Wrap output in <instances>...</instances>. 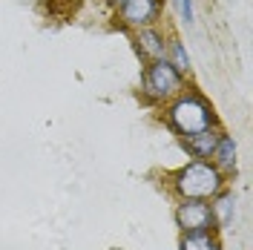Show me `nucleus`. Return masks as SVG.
<instances>
[{
    "label": "nucleus",
    "mask_w": 253,
    "mask_h": 250,
    "mask_svg": "<svg viewBox=\"0 0 253 250\" xmlns=\"http://www.w3.org/2000/svg\"><path fill=\"white\" fill-rule=\"evenodd\" d=\"M210 250H221V245H219V242H216V245H213V248H210Z\"/></svg>",
    "instance_id": "obj_14"
},
{
    "label": "nucleus",
    "mask_w": 253,
    "mask_h": 250,
    "mask_svg": "<svg viewBox=\"0 0 253 250\" xmlns=\"http://www.w3.org/2000/svg\"><path fill=\"white\" fill-rule=\"evenodd\" d=\"M170 190L178 202H213L227 190V178L210 161H187L170 175Z\"/></svg>",
    "instance_id": "obj_2"
},
{
    "label": "nucleus",
    "mask_w": 253,
    "mask_h": 250,
    "mask_svg": "<svg viewBox=\"0 0 253 250\" xmlns=\"http://www.w3.org/2000/svg\"><path fill=\"white\" fill-rule=\"evenodd\" d=\"M164 61L170 63L173 69H178L184 78H187L190 69H193L190 55H187V46H184V41H181V38H175V35H170V38H167V58H164Z\"/></svg>",
    "instance_id": "obj_10"
},
{
    "label": "nucleus",
    "mask_w": 253,
    "mask_h": 250,
    "mask_svg": "<svg viewBox=\"0 0 253 250\" xmlns=\"http://www.w3.org/2000/svg\"><path fill=\"white\" fill-rule=\"evenodd\" d=\"M210 164H213L224 178H230V175L236 172V138L227 135L224 129H221V135H219L216 150L210 153Z\"/></svg>",
    "instance_id": "obj_7"
},
{
    "label": "nucleus",
    "mask_w": 253,
    "mask_h": 250,
    "mask_svg": "<svg viewBox=\"0 0 253 250\" xmlns=\"http://www.w3.org/2000/svg\"><path fill=\"white\" fill-rule=\"evenodd\" d=\"M216 242V233H181L178 250H210Z\"/></svg>",
    "instance_id": "obj_11"
},
{
    "label": "nucleus",
    "mask_w": 253,
    "mask_h": 250,
    "mask_svg": "<svg viewBox=\"0 0 253 250\" xmlns=\"http://www.w3.org/2000/svg\"><path fill=\"white\" fill-rule=\"evenodd\" d=\"M167 32H161L158 26H147V29L132 32V43H135V52L141 55L144 63L153 61H164L167 58Z\"/></svg>",
    "instance_id": "obj_6"
},
{
    "label": "nucleus",
    "mask_w": 253,
    "mask_h": 250,
    "mask_svg": "<svg viewBox=\"0 0 253 250\" xmlns=\"http://www.w3.org/2000/svg\"><path fill=\"white\" fill-rule=\"evenodd\" d=\"M173 219L181 233H219L210 202H178Z\"/></svg>",
    "instance_id": "obj_5"
},
{
    "label": "nucleus",
    "mask_w": 253,
    "mask_h": 250,
    "mask_svg": "<svg viewBox=\"0 0 253 250\" xmlns=\"http://www.w3.org/2000/svg\"><path fill=\"white\" fill-rule=\"evenodd\" d=\"M107 3H110L112 9H115V6H121V3H124V0H107Z\"/></svg>",
    "instance_id": "obj_13"
},
{
    "label": "nucleus",
    "mask_w": 253,
    "mask_h": 250,
    "mask_svg": "<svg viewBox=\"0 0 253 250\" xmlns=\"http://www.w3.org/2000/svg\"><path fill=\"white\" fill-rule=\"evenodd\" d=\"M158 20H161V0H124L121 6H115V23L126 32L158 26Z\"/></svg>",
    "instance_id": "obj_4"
},
{
    "label": "nucleus",
    "mask_w": 253,
    "mask_h": 250,
    "mask_svg": "<svg viewBox=\"0 0 253 250\" xmlns=\"http://www.w3.org/2000/svg\"><path fill=\"white\" fill-rule=\"evenodd\" d=\"M187 89V78L173 69L167 61H153L144 63L141 69V95L147 104H170L175 95Z\"/></svg>",
    "instance_id": "obj_3"
},
{
    "label": "nucleus",
    "mask_w": 253,
    "mask_h": 250,
    "mask_svg": "<svg viewBox=\"0 0 253 250\" xmlns=\"http://www.w3.org/2000/svg\"><path fill=\"white\" fill-rule=\"evenodd\" d=\"M219 135H221V126L219 129H205V132L187 135V138H181V144H184V150H187V156L193 161H210V153L216 150Z\"/></svg>",
    "instance_id": "obj_8"
},
{
    "label": "nucleus",
    "mask_w": 253,
    "mask_h": 250,
    "mask_svg": "<svg viewBox=\"0 0 253 250\" xmlns=\"http://www.w3.org/2000/svg\"><path fill=\"white\" fill-rule=\"evenodd\" d=\"M164 118L167 126L173 129L178 138H187L205 129H219V115L213 110V104L205 98V92H199L196 86H187L181 95H175L170 104H164Z\"/></svg>",
    "instance_id": "obj_1"
},
{
    "label": "nucleus",
    "mask_w": 253,
    "mask_h": 250,
    "mask_svg": "<svg viewBox=\"0 0 253 250\" xmlns=\"http://www.w3.org/2000/svg\"><path fill=\"white\" fill-rule=\"evenodd\" d=\"M210 210H213V221H216V230H224L233 224V216H236V196L230 190H221L219 196L210 202Z\"/></svg>",
    "instance_id": "obj_9"
},
{
    "label": "nucleus",
    "mask_w": 253,
    "mask_h": 250,
    "mask_svg": "<svg viewBox=\"0 0 253 250\" xmlns=\"http://www.w3.org/2000/svg\"><path fill=\"white\" fill-rule=\"evenodd\" d=\"M175 12H178V17H181V23H187V26H193L196 23V9H193V0H173Z\"/></svg>",
    "instance_id": "obj_12"
}]
</instances>
